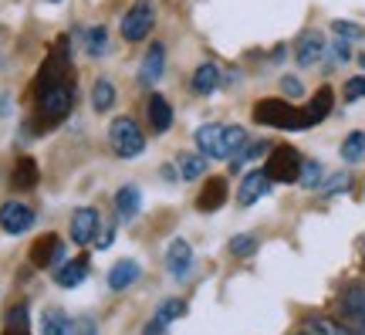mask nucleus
I'll return each mask as SVG.
<instances>
[{
	"mask_svg": "<svg viewBox=\"0 0 365 335\" xmlns=\"http://www.w3.org/2000/svg\"><path fill=\"white\" fill-rule=\"evenodd\" d=\"M4 335H31V329H4Z\"/></svg>",
	"mask_w": 365,
	"mask_h": 335,
	"instance_id": "a19ab883",
	"label": "nucleus"
},
{
	"mask_svg": "<svg viewBox=\"0 0 365 335\" xmlns=\"http://www.w3.org/2000/svg\"><path fill=\"white\" fill-rule=\"evenodd\" d=\"M254 122L271 126V129H284V132H298V129H312V119L308 109H298L287 99H261L254 105Z\"/></svg>",
	"mask_w": 365,
	"mask_h": 335,
	"instance_id": "f03ea898",
	"label": "nucleus"
},
{
	"mask_svg": "<svg viewBox=\"0 0 365 335\" xmlns=\"http://www.w3.org/2000/svg\"><path fill=\"white\" fill-rule=\"evenodd\" d=\"M145 116H149V129L156 132V136H163V132L173 129V105L166 102V95L153 91L149 102H145Z\"/></svg>",
	"mask_w": 365,
	"mask_h": 335,
	"instance_id": "2eb2a0df",
	"label": "nucleus"
},
{
	"mask_svg": "<svg viewBox=\"0 0 365 335\" xmlns=\"http://www.w3.org/2000/svg\"><path fill=\"white\" fill-rule=\"evenodd\" d=\"M301 335H304V332H301Z\"/></svg>",
	"mask_w": 365,
	"mask_h": 335,
	"instance_id": "c03bdc74",
	"label": "nucleus"
},
{
	"mask_svg": "<svg viewBox=\"0 0 365 335\" xmlns=\"http://www.w3.org/2000/svg\"><path fill=\"white\" fill-rule=\"evenodd\" d=\"M112 105H115V85H112L108 78H98L95 89H91V109L102 116V112H108Z\"/></svg>",
	"mask_w": 365,
	"mask_h": 335,
	"instance_id": "b1692460",
	"label": "nucleus"
},
{
	"mask_svg": "<svg viewBox=\"0 0 365 335\" xmlns=\"http://www.w3.org/2000/svg\"><path fill=\"white\" fill-rule=\"evenodd\" d=\"M68 335H98V322H95L91 315H81V319H75V322H71Z\"/></svg>",
	"mask_w": 365,
	"mask_h": 335,
	"instance_id": "72a5a7b5",
	"label": "nucleus"
},
{
	"mask_svg": "<svg viewBox=\"0 0 365 335\" xmlns=\"http://www.w3.org/2000/svg\"><path fill=\"white\" fill-rule=\"evenodd\" d=\"M143 335H170L166 332V322H159V319H153V322L143 329Z\"/></svg>",
	"mask_w": 365,
	"mask_h": 335,
	"instance_id": "ea45409f",
	"label": "nucleus"
},
{
	"mask_svg": "<svg viewBox=\"0 0 365 335\" xmlns=\"http://www.w3.org/2000/svg\"><path fill=\"white\" fill-rule=\"evenodd\" d=\"M281 91H284L287 99H298V95H304V85H301L298 78L284 75V78H281Z\"/></svg>",
	"mask_w": 365,
	"mask_h": 335,
	"instance_id": "58836bf2",
	"label": "nucleus"
},
{
	"mask_svg": "<svg viewBox=\"0 0 365 335\" xmlns=\"http://www.w3.org/2000/svg\"><path fill=\"white\" fill-rule=\"evenodd\" d=\"M365 99V75H355L345 81V102H359Z\"/></svg>",
	"mask_w": 365,
	"mask_h": 335,
	"instance_id": "f704fd0d",
	"label": "nucleus"
},
{
	"mask_svg": "<svg viewBox=\"0 0 365 335\" xmlns=\"http://www.w3.org/2000/svg\"><path fill=\"white\" fill-rule=\"evenodd\" d=\"M220 89V68L213 61H203V65L193 71V91L196 95H213Z\"/></svg>",
	"mask_w": 365,
	"mask_h": 335,
	"instance_id": "4be33fe9",
	"label": "nucleus"
},
{
	"mask_svg": "<svg viewBox=\"0 0 365 335\" xmlns=\"http://www.w3.org/2000/svg\"><path fill=\"white\" fill-rule=\"evenodd\" d=\"M108 142H112V153L122 156V159H135V156L145 153V136H143V129H139V122L129 116L112 119Z\"/></svg>",
	"mask_w": 365,
	"mask_h": 335,
	"instance_id": "7ed1b4c3",
	"label": "nucleus"
},
{
	"mask_svg": "<svg viewBox=\"0 0 365 335\" xmlns=\"http://www.w3.org/2000/svg\"><path fill=\"white\" fill-rule=\"evenodd\" d=\"M365 156V132H349L341 142V159L345 163H359Z\"/></svg>",
	"mask_w": 365,
	"mask_h": 335,
	"instance_id": "c85d7f7f",
	"label": "nucleus"
},
{
	"mask_svg": "<svg viewBox=\"0 0 365 335\" xmlns=\"http://www.w3.org/2000/svg\"><path fill=\"white\" fill-rule=\"evenodd\" d=\"M85 278H88V258H75L58 268L54 284H58V288H78V284H85Z\"/></svg>",
	"mask_w": 365,
	"mask_h": 335,
	"instance_id": "f3484780",
	"label": "nucleus"
},
{
	"mask_svg": "<svg viewBox=\"0 0 365 335\" xmlns=\"http://www.w3.org/2000/svg\"><path fill=\"white\" fill-rule=\"evenodd\" d=\"M71 105H75V81H71V75L61 78V81H54V85H41L38 89L41 116H48L51 122L65 119L68 112H71Z\"/></svg>",
	"mask_w": 365,
	"mask_h": 335,
	"instance_id": "20e7f679",
	"label": "nucleus"
},
{
	"mask_svg": "<svg viewBox=\"0 0 365 335\" xmlns=\"http://www.w3.org/2000/svg\"><path fill=\"white\" fill-rule=\"evenodd\" d=\"M341 309H345V315H349L359 329H365V284H355V288H349V291L341 295Z\"/></svg>",
	"mask_w": 365,
	"mask_h": 335,
	"instance_id": "412c9836",
	"label": "nucleus"
},
{
	"mask_svg": "<svg viewBox=\"0 0 365 335\" xmlns=\"http://www.w3.org/2000/svg\"><path fill=\"white\" fill-rule=\"evenodd\" d=\"M65 261V244H61V237L58 234H41L38 241L31 244V264L41 271L54 268V264H61Z\"/></svg>",
	"mask_w": 365,
	"mask_h": 335,
	"instance_id": "6e6552de",
	"label": "nucleus"
},
{
	"mask_svg": "<svg viewBox=\"0 0 365 335\" xmlns=\"http://www.w3.org/2000/svg\"><path fill=\"white\" fill-rule=\"evenodd\" d=\"M301 163H304V159L298 156V149H291V146H274L271 153H267L264 169H267V176H271L274 183H298Z\"/></svg>",
	"mask_w": 365,
	"mask_h": 335,
	"instance_id": "423d86ee",
	"label": "nucleus"
},
{
	"mask_svg": "<svg viewBox=\"0 0 365 335\" xmlns=\"http://www.w3.org/2000/svg\"><path fill=\"white\" fill-rule=\"evenodd\" d=\"M68 329H71V319L61 309H48L41 315V335H68Z\"/></svg>",
	"mask_w": 365,
	"mask_h": 335,
	"instance_id": "a878e982",
	"label": "nucleus"
},
{
	"mask_svg": "<svg viewBox=\"0 0 365 335\" xmlns=\"http://www.w3.org/2000/svg\"><path fill=\"white\" fill-rule=\"evenodd\" d=\"M163 71H166V48L156 41V44H149L143 65H139V81H143L145 89H156V81L163 78Z\"/></svg>",
	"mask_w": 365,
	"mask_h": 335,
	"instance_id": "4468645a",
	"label": "nucleus"
},
{
	"mask_svg": "<svg viewBox=\"0 0 365 335\" xmlns=\"http://www.w3.org/2000/svg\"><path fill=\"white\" fill-rule=\"evenodd\" d=\"M81 41H85L88 58H102L105 48H108V31H105V27H88V31L81 34Z\"/></svg>",
	"mask_w": 365,
	"mask_h": 335,
	"instance_id": "bb28decb",
	"label": "nucleus"
},
{
	"mask_svg": "<svg viewBox=\"0 0 365 335\" xmlns=\"http://www.w3.org/2000/svg\"><path fill=\"white\" fill-rule=\"evenodd\" d=\"M331 31H335L341 41H359V38H365V31L359 24H352V21H335V24H331Z\"/></svg>",
	"mask_w": 365,
	"mask_h": 335,
	"instance_id": "473e14b6",
	"label": "nucleus"
},
{
	"mask_svg": "<svg viewBox=\"0 0 365 335\" xmlns=\"http://www.w3.org/2000/svg\"><path fill=\"white\" fill-rule=\"evenodd\" d=\"M7 329H31V319H27V305H14L7 311Z\"/></svg>",
	"mask_w": 365,
	"mask_h": 335,
	"instance_id": "c9c22d12",
	"label": "nucleus"
},
{
	"mask_svg": "<svg viewBox=\"0 0 365 335\" xmlns=\"http://www.w3.org/2000/svg\"><path fill=\"white\" fill-rule=\"evenodd\" d=\"M38 180H41L38 163H34L31 156H21V159H17V166H14V186H17V190H34Z\"/></svg>",
	"mask_w": 365,
	"mask_h": 335,
	"instance_id": "5701e85b",
	"label": "nucleus"
},
{
	"mask_svg": "<svg viewBox=\"0 0 365 335\" xmlns=\"http://www.w3.org/2000/svg\"><path fill=\"white\" fill-rule=\"evenodd\" d=\"M207 173V156L203 153H180L176 156V176L182 183H193Z\"/></svg>",
	"mask_w": 365,
	"mask_h": 335,
	"instance_id": "a211bd4d",
	"label": "nucleus"
},
{
	"mask_svg": "<svg viewBox=\"0 0 365 335\" xmlns=\"http://www.w3.org/2000/svg\"><path fill=\"white\" fill-rule=\"evenodd\" d=\"M182 315H186V301H182V298H166V301L156 309V319L159 322H166V325L176 322V319H182Z\"/></svg>",
	"mask_w": 365,
	"mask_h": 335,
	"instance_id": "c756f323",
	"label": "nucleus"
},
{
	"mask_svg": "<svg viewBox=\"0 0 365 335\" xmlns=\"http://www.w3.org/2000/svg\"><path fill=\"white\" fill-rule=\"evenodd\" d=\"M322 180H325V166L314 163V159H304V163H301V176H298L301 186H304V190H318Z\"/></svg>",
	"mask_w": 365,
	"mask_h": 335,
	"instance_id": "cd10ccee",
	"label": "nucleus"
},
{
	"mask_svg": "<svg viewBox=\"0 0 365 335\" xmlns=\"http://www.w3.org/2000/svg\"><path fill=\"white\" fill-rule=\"evenodd\" d=\"M359 65H362V68H365V54H362V58H359Z\"/></svg>",
	"mask_w": 365,
	"mask_h": 335,
	"instance_id": "79ce46f5",
	"label": "nucleus"
},
{
	"mask_svg": "<svg viewBox=\"0 0 365 335\" xmlns=\"http://www.w3.org/2000/svg\"><path fill=\"white\" fill-rule=\"evenodd\" d=\"M349 186H352V176H349V173H335V176H325L318 190H322V196H339L341 190H349Z\"/></svg>",
	"mask_w": 365,
	"mask_h": 335,
	"instance_id": "7c9ffc66",
	"label": "nucleus"
},
{
	"mask_svg": "<svg viewBox=\"0 0 365 335\" xmlns=\"http://www.w3.org/2000/svg\"><path fill=\"white\" fill-rule=\"evenodd\" d=\"M328 54L335 58V65H345V61H352V51H349V41H331L328 44Z\"/></svg>",
	"mask_w": 365,
	"mask_h": 335,
	"instance_id": "e433bc0d",
	"label": "nucleus"
},
{
	"mask_svg": "<svg viewBox=\"0 0 365 335\" xmlns=\"http://www.w3.org/2000/svg\"><path fill=\"white\" fill-rule=\"evenodd\" d=\"M166 271L173 274V281H182L190 271H193V247L186 244L182 237H176L166 251Z\"/></svg>",
	"mask_w": 365,
	"mask_h": 335,
	"instance_id": "f8f14e48",
	"label": "nucleus"
},
{
	"mask_svg": "<svg viewBox=\"0 0 365 335\" xmlns=\"http://www.w3.org/2000/svg\"><path fill=\"white\" fill-rule=\"evenodd\" d=\"M301 329H304V335H362V332H352L349 325L328 319V315H312V319H304Z\"/></svg>",
	"mask_w": 365,
	"mask_h": 335,
	"instance_id": "aec40b11",
	"label": "nucleus"
},
{
	"mask_svg": "<svg viewBox=\"0 0 365 335\" xmlns=\"http://www.w3.org/2000/svg\"><path fill=\"white\" fill-rule=\"evenodd\" d=\"M193 139L207 159H234V156L250 142L244 126H223V122H207V126H200Z\"/></svg>",
	"mask_w": 365,
	"mask_h": 335,
	"instance_id": "f257e3e1",
	"label": "nucleus"
},
{
	"mask_svg": "<svg viewBox=\"0 0 365 335\" xmlns=\"http://www.w3.org/2000/svg\"><path fill=\"white\" fill-rule=\"evenodd\" d=\"M34 224H38V214L24 200H7V204L0 206V227H4V234L17 237V234H27Z\"/></svg>",
	"mask_w": 365,
	"mask_h": 335,
	"instance_id": "0eeeda50",
	"label": "nucleus"
},
{
	"mask_svg": "<svg viewBox=\"0 0 365 335\" xmlns=\"http://www.w3.org/2000/svg\"><path fill=\"white\" fill-rule=\"evenodd\" d=\"M51 4H58V0H51Z\"/></svg>",
	"mask_w": 365,
	"mask_h": 335,
	"instance_id": "37998d69",
	"label": "nucleus"
},
{
	"mask_svg": "<svg viewBox=\"0 0 365 335\" xmlns=\"http://www.w3.org/2000/svg\"><path fill=\"white\" fill-rule=\"evenodd\" d=\"M271 186H274V180L267 176V169H250L247 176H244V183H240V206H254L261 196H267L271 194Z\"/></svg>",
	"mask_w": 365,
	"mask_h": 335,
	"instance_id": "9b49d317",
	"label": "nucleus"
},
{
	"mask_svg": "<svg viewBox=\"0 0 365 335\" xmlns=\"http://www.w3.org/2000/svg\"><path fill=\"white\" fill-rule=\"evenodd\" d=\"M325 51H328V44H325V38H322L318 31H304V34L294 41V61H298L301 68L318 65Z\"/></svg>",
	"mask_w": 365,
	"mask_h": 335,
	"instance_id": "9d476101",
	"label": "nucleus"
},
{
	"mask_svg": "<svg viewBox=\"0 0 365 335\" xmlns=\"http://www.w3.org/2000/svg\"><path fill=\"white\" fill-rule=\"evenodd\" d=\"M112 241H115V227L102 220V224H98V234H95V247H98V251H105Z\"/></svg>",
	"mask_w": 365,
	"mask_h": 335,
	"instance_id": "4c0bfd02",
	"label": "nucleus"
},
{
	"mask_svg": "<svg viewBox=\"0 0 365 335\" xmlns=\"http://www.w3.org/2000/svg\"><path fill=\"white\" fill-rule=\"evenodd\" d=\"M115 210H118V220H135L139 217V210H143V194H139V186H122L115 194Z\"/></svg>",
	"mask_w": 365,
	"mask_h": 335,
	"instance_id": "6ab92c4d",
	"label": "nucleus"
},
{
	"mask_svg": "<svg viewBox=\"0 0 365 335\" xmlns=\"http://www.w3.org/2000/svg\"><path fill=\"white\" fill-rule=\"evenodd\" d=\"M156 27V4L153 0H135L129 11L122 14V38L129 44H139L153 34Z\"/></svg>",
	"mask_w": 365,
	"mask_h": 335,
	"instance_id": "39448f33",
	"label": "nucleus"
},
{
	"mask_svg": "<svg viewBox=\"0 0 365 335\" xmlns=\"http://www.w3.org/2000/svg\"><path fill=\"white\" fill-rule=\"evenodd\" d=\"M143 278V268H139V261L132 258H122L115 261L112 268H108V274H105V284L112 288V291H125V288H132V284Z\"/></svg>",
	"mask_w": 365,
	"mask_h": 335,
	"instance_id": "ddd939ff",
	"label": "nucleus"
},
{
	"mask_svg": "<svg viewBox=\"0 0 365 335\" xmlns=\"http://www.w3.org/2000/svg\"><path fill=\"white\" fill-rule=\"evenodd\" d=\"M257 251V237L254 234H237L234 241H230V254L234 258H250Z\"/></svg>",
	"mask_w": 365,
	"mask_h": 335,
	"instance_id": "2f4dec72",
	"label": "nucleus"
},
{
	"mask_svg": "<svg viewBox=\"0 0 365 335\" xmlns=\"http://www.w3.org/2000/svg\"><path fill=\"white\" fill-rule=\"evenodd\" d=\"M331 105H335L331 89H318V91H314V99L308 102V119H312V126H318L322 119L331 116Z\"/></svg>",
	"mask_w": 365,
	"mask_h": 335,
	"instance_id": "393cba45",
	"label": "nucleus"
},
{
	"mask_svg": "<svg viewBox=\"0 0 365 335\" xmlns=\"http://www.w3.org/2000/svg\"><path fill=\"white\" fill-rule=\"evenodd\" d=\"M223 204H227V180H223V176H210V180L203 183L200 196H196V210H200V214H217Z\"/></svg>",
	"mask_w": 365,
	"mask_h": 335,
	"instance_id": "dca6fc26",
	"label": "nucleus"
},
{
	"mask_svg": "<svg viewBox=\"0 0 365 335\" xmlns=\"http://www.w3.org/2000/svg\"><path fill=\"white\" fill-rule=\"evenodd\" d=\"M98 224H102V217H98L95 206H78V210L71 214V241L78 247L91 244L95 234H98Z\"/></svg>",
	"mask_w": 365,
	"mask_h": 335,
	"instance_id": "1a4fd4ad",
	"label": "nucleus"
}]
</instances>
